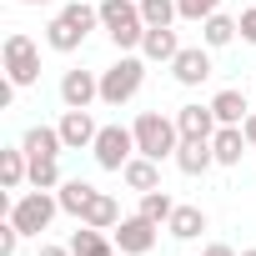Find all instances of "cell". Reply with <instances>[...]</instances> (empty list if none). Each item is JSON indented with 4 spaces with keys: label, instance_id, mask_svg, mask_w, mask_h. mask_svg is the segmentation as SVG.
Returning a JSON list of instances; mask_svg holds the SVG:
<instances>
[{
    "label": "cell",
    "instance_id": "603a6c76",
    "mask_svg": "<svg viewBox=\"0 0 256 256\" xmlns=\"http://www.w3.org/2000/svg\"><path fill=\"white\" fill-rule=\"evenodd\" d=\"M236 36H241V26H236V16H221V10H216V16H206V20H201V40H206L211 50H221V46H231Z\"/></svg>",
    "mask_w": 256,
    "mask_h": 256
},
{
    "label": "cell",
    "instance_id": "ba28073f",
    "mask_svg": "<svg viewBox=\"0 0 256 256\" xmlns=\"http://www.w3.org/2000/svg\"><path fill=\"white\" fill-rule=\"evenodd\" d=\"M110 236H116L120 256H151V251H156V241H161V226H156V221H146V216L136 211V216H120V226H116Z\"/></svg>",
    "mask_w": 256,
    "mask_h": 256
},
{
    "label": "cell",
    "instance_id": "7402d4cb",
    "mask_svg": "<svg viewBox=\"0 0 256 256\" xmlns=\"http://www.w3.org/2000/svg\"><path fill=\"white\" fill-rule=\"evenodd\" d=\"M166 231H171L176 241H196V236L206 231V211H201V206H176L171 221H166Z\"/></svg>",
    "mask_w": 256,
    "mask_h": 256
},
{
    "label": "cell",
    "instance_id": "484cf974",
    "mask_svg": "<svg viewBox=\"0 0 256 256\" xmlns=\"http://www.w3.org/2000/svg\"><path fill=\"white\" fill-rule=\"evenodd\" d=\"M30 186H36V191H56V186H60L56 156H30Z\"/></svg>",
    "mask_w": 256,
    "mask_h": 256
},
{
    "label": "cell",
    "instance_id": "9a60e30c",
    "mask_svg": "<svg viewBox=\"0 0 256 256\" xmlns=\"http://www.w3.org/2000/svg\"><path fill=\"white\" fill-rule=\"evenodd\" d=\"M141 56H146V60H161V66H171V60L181 56V40H176V30H171V26H146Z\"/></svg>",
    "mask_w": 256,
    "mask_h": 256
},
{
    "label": "cell",
    "instance_id": "7a4b0ae2",
    "mask_svg": "<svg viewBox=\"0 0 256 256\" xmlns=\"http://www.w3.org/2000/svg\"><path fill=\"white\" fill-rule=\"evenodd\" d=\"M100 30L110 36L116 50H141V40H146L141 0H100Z\"/></svg>",
    "mask_w": 256,
    "mask_h": 256
},
{
    "label": "cell",
    "instance_id": "e0dca14e",
    "mask_svg": "<svg viewBox=\"0 0 256 256\" xmlns=\"http://www.w3.org/2000/svg\"><path fill=\"white\" fill-rule=\"evenodd\" d=\"M211 110H216V120H221V126H241V120L251 116V100H246V90L226 86V90H216V96H211Z\"/></svg>",
    "mask_w": 256,
    "mask_h": 256
},
{
    "label": "cell",
    "instance_id": "ffe728a7",
    "mask_svg": "<svg viewBox=\"0 0 256 256\" xmlns=\"http://www.w3.org/2000/svg\"><path fill=\"white\" fill-rule=\"evenodd\" d=\"M70 251L76 256H116L120 246H116V236H106V231H96V226L80 221V231L70 236Z\"/></svg>",
    "mask_w": 256,
    "mask_h": 256
},
{
    "label": "cell",
    "instance_id": "6da1fadb",
    "mask_svg": "<svg viewBox=\"0 0 256 256\" xmlns=\"http://www.w3.org/2000/svg\"><path fill=\"white\" fill-rule=\"evenodd\" d=\"M100 26V6H86V0H70V6H60L56 10V20L46 26V46L50 50H60V56H70V50H80L86 46V36Z\"/></svg>",
    "mask_w": 256,
    "mask_h": 256
},
{
    "label": "cell",
    "instance_id": "e575fe53",
    "mask_svg": "<svg viewBox=\"0 0 256 256\" xmlns=\"http://www.w3.org/2000/svg\"><path fill=\"white\" fill-rule=\"evenodd\" d=\"M241 256H256V246H251V251H241Z\"/></svg>",
    "mask_w": 256,
    "mask_h": 256
},
{
    "label": "cell",
    "instance_id": "44dd1931",
    "mask_svg": "<svg viewBox=\"0 0 256 256\" xmlns=\"http://www.w3.org/2000/svg\"><path fill=\"white\" fill-rule=\"evenodd\" d=\"M20 146H26V156H60L66 151L60 126H30V131L20 136Z\"/></svg>",
    "mask_w": 256,
    "mask_h": 256
},
{
    "label": "cell",
    "instance_id": "d6a6232c",
    "mask_svg": "<svg viewBox=\"0 0 256 256\" xmlns=\"http://www.w3.org/2000/svg\"><path fill=\"white\" fill-rule=\"evenodd\" d=\"M36 256H76V251H70V246H50V241H46V246H40Z\"/></svg>",
    "mask_w": 256,
    "mask_h": 256
},
{
    "label": "cell",
    "instance_id": "2e32d148",
    "mask_svg": "<svg viewBox=\"0 0 256 256\" xmlns=\"http://www.w3.org/2000/svg\"><path fill=\"white\" fill-rule=\"evenodd\" d=\"M120 181L131 186V191H156V186H161V161H151V156L136 151L131 161L120 166Z\"/></svg>",
    "mask_w": 256,
    "mask_h": 256
},
{
    "label": "cell",
    "instance_id": "83f0119b",
    "mask_svg": "<svg viewBox=\"0 0 256 256\" xmlns=\"http://www.w3.org/2000/svg\"><path fill=\"white\" fill-rule=\"evenodd\" d=\"M176 10H181V20H206V16H216L221 10V0H176Z\"/></svg>",
    "mask_w": 256,
    "mask_h": 256
},
{
    "label": "cell",
    "instance_id": "277c9868",
    "mask_svg": "<svg viewBox=\"0 0 256 256\" xmlns=\"http://www.w3.org/2000/svg\"><path fill=\"white\" fill-rule=\"evenodd\" d=\"M141 86H146V56L120 50V60L100 70V100H106V106H126V100H136Z\"/></svg>",
    "mask_w": 256,
    "mask_h": 256
},
{
    "label": "cell",
    "instance_id": "d6986e66",
    "mask_svg": "<svg viewBox=\"0 0 256 256\" xmlns=\"http://www.w3.org/2000/svg\"><path fill=\"white\" fill-rule=\"evenodd\" d=\"M30 181V156H26V146H6L0 151V186L6 191H20Z\"/></svg>",
    "mask_w": 256,
    "mask_h": 256
},
{
    "label": "cell",
    "instance_id": "30bf717a",
    "mask_svg": "<svg viewBox=\"0 0 256 256\" xmlns=\"http://www.w3.org/2000/svg\"><path fill=\"white\" fill-rule=\"evenodd\" d=\"M60 100L70 110H90V100H100V76L96 70H66L60 76Z\"/></svg>",
    "mask_w": 256,
    "mask_h": 256
},
{
    "label": "cell",
    "instance_id": "4dcf8cb0",
    "mask_svg": "<svg viewBox=\"0 0 256 256\" xmlns=\"http://www.w3.org/2000/svg\"><path fill=\"white\" fill-rule=\"evenodd\" d=\"M241 131H246V141H251V151H256V110H251V116L241 120Z\"/></svg>",
    "mask_w": 256,
    "mask_h": 256
},
{
    "label": "cell",
    "instance_id": "cb8c5ba5",
    "mask_svg": "<svg viewBox=\"0 0 256 256\" xmlns=\"http://www.w3.org/2000/svg\"><path fill=\"white\" fill-rule=\"evenodd\" d=\"M86 226H96V231H116V226H120V201H116L110 191H100V196L90 201V211H86Z\"/></svg>",
    "mask_w": 256,
    "mask_h": 256
},
{
    "label": "cell",
    "instance_id": "8fae6325",
    "mask_svg": "<svg viewBox=\"0 0 256 256\" xmlns=\"http://www.w3.org/2000/svg\"><path fill=\"white\" fill-rule=\"evenodd\" d=\"M56 126H60L66 151H90V146H96V131H100V126L90 120V110H70V106H66V116H60Z\"/></svg>",
    "mask_w": 256,
    "mask_h": 256
},
{
    "label": "cell",
    "instance_id": "7c38bea8",
    "mask_svg": "<svg viewBox=\"0 0 256 256\" xmlns=\"http://www.w3.org/2000/svg\"><path fill=\"white\" fill-rule=\"evenodd\" d=\"M176 166H181V176H206V171L216 166L211 141H201V136H181V146H176Z\"/></svg>",
    "mask_w": 256,
    "mask_h": 256
},
{
    "label": "cell",
    "instance_id": "5b68a950",
    "mask_svg": "<svg viewBox=\"0 0 256 256\" xmlns=\"http://www.w3.org/2000/svg\"><path fill=\"white\" fill-rule=\"evenodd\" d=\"M90 156H96V166H100V171H120L126 161L136 156V131H131V126H120V120L100 126V131H96V146H90Z\"/></svg>",
    "mask_w": 256,
    "mask_h": 256
},
{
    "label": "cell",
    "instance_id": "52a82bcc",
    "mask_svg": "<svg viewBox=\"0 0 256 256\" xmlns=\"http://www.w3.org/2000/svg\"><path fill=\"white\" fill-rule=\"evenodd\" d=\"M56 211H60V196H50V191H26V196H16V206H10V221L20 226V236H40L50 221H56Z\"/></svg>",
    "mask_w": 256,
    "mask_h": 256
},
{
    "label": "cell",
    "instance_id": "5bb4252c",
    "mask_svg": "<svg viewBox=\"0 0 256 256\" xmlns=\"http://www.w3.org/2000/svg\"><path fill=\"white\" fill-rule=\"evenodd\" d=\"M211 151H216V166H241V156L251 151V141H246V131H241V126H216Z\"/></svg>",
    "mask_w": 256,
    "mask_h": 256
},
{
    "label": "cell",
    "instance_id": "1f68e13d",
    "mask_svg": "<svg viewBox=\"0 0 256 256\" xmlns=\"http://www.w3.org/2000/svg\"><path fill=\"white\" fill-rule=\"evenodd\" d=\"M201 256H236V251H231V246H226V241H211V246H206V251H201Z\"/></svg>",
    "mask_w": 256,
    "mask_h": 256
},
{
    "label": "cell",
    "instance_id": "836d02e7",
    "mask_svg": "<svg viewBox=\"0 0 256 256\" xmlns=\"http://www.w3.org/2000/svg\"><path fill=\"white\" fill-rule=\"evenodd\" d=\"M16 6H56V0H16Z\"/></svg>",
    "mask_w": 256,
    "mask_h": 256
},
{
    "label": "cell",
    "instance_id": "f546056e",
    "mask_svg": "<svg viewBox=\"0 0 256 256\" xmlns=\"http://www.w3.org/2000/svg\"><path fill=\"white\" fill-rule=\"evenodd\" d=\"M236 26H241V40H246V46H256V6H246V10L236 16Z\"/></svg>",
    "mask_w": 256,
    "mask_h": 256
},
{
    "label": "cell",
    "instance_id": "ac0fdd59",
    "mask_svg": "<svg viewBox=\"0 0 256 256\" xmlns=\"http://www.w3.org/2000/svg\"><path fill=\"white\" fill-rule=\"evenodd\" d=\"M56 196H60V211L66 216H76V221H86V211H90V201L100 196L90 181H60L56 186Z\"/></svg>",
    "mask_w": 256,
    "mask_h": 256
},
{
    "label": "cell",
    "instance_id": "4fadbf2b",
    "mask_svg": "<svg viewBox=\"0 0 256 256\" xmlns=\"http://www.w3.org/2000/svg\"><path fill=\"white\" fill-rule=\"evenodd\" d=\"M176 126H181V136H201V141H211L216 136V110H211V100L201 106V100H191V106H181L176 110Z\"/></svg>",
    "mask_w": 256,
    "mask_h": 256
},
{
    "label": "cell",
    "instance_id": "8992f818",
    "mask_svg": "<svg viewBox=\"0 0 256 256\" xmlns=\"http://www.w3.org/2000/svg\"><path fill=\"white\" fill-rule=\"evenodd\" d=\"M0 56H6V76H10L20 90L40 80V46H36L26 30H10V36H6V50H0Z\"/></svg>",
    "mask_w": 256,
    "mask_h": 256
},
{
    "label": "cell",
    "instance_id": "3957f363",
    "mask_svg": "<svg viewBox=\"0 0 256 256\" xmlns=\"http://www.w3.org/2000/svg\"><path fill=\"white\" fill-rule=\"evenodd\" d=\"M131 131H136V151H141V156H151V161H176V146H181V126H176V116L141 110Z\"/></svg>",
    "mask_w": 256,
    "mask_h": 256
},
{
    "label": "cell",
    "instance_id": "9c48e42d",
    "mask_svg": "<svg viewBox=\"0 0 256 256\" xmlns=\"http://www.w3.org/2000/svg\"><path fill=\"white\" fill-rule=\"evenodd\" d=\"M211 46H181V56L171 60V76H176V86H201V80H211Z\"/></svg>",
    "mask_w": 256,
    "mask_h": 256
},
{
    "label": "cell",
    "instance_id": "4316f807",
    "mask_svg": "<svg viewBox=\"0 0 256 256\" xmlns=\"http://www.w3.org/2000/svg\"><path fill=\"white\" fill-rule=\"evenodd\" d=\"M141 16H146V26H171V20H181L176 0H141Z\"/></svg>",
    "mask_w": 256,
    "mask_h": 256
},
{
    "label": "cell",
    "instance_id": "f1b7e54d",
    "mask_svg": "<svg viewBox=\"0 0 256 256\" xmlns=\"http://www.w3.org/2000/svg\"><path fill=\"white\" fill-rule=\"evenodd\" d=\"M16 251H20V226L6 221V226H0V256H16Z\"/></svg>",
    "mask_w": 256,
    "mask_h": 256
},
{
    "label": "cell",
    "instance_id": "d4e9b609",
    "mask_svg": "<svg viewBox=\"0 0 256 256\" xmlns=\"http://www.w3.org/2000/svg\"><path fill=\"white\" fill-rule=\"evenodd\" d=\"M171 211H176V201L166 196V186H156V191H141V216H146V221L166 226V221H171Z\"/></svg>",
    "mask_w": 256,
    "mask_h": 256
}]
</instances>
